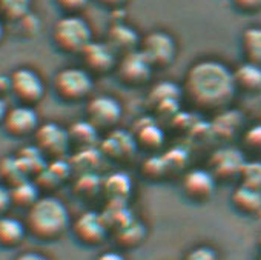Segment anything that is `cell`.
Listing matches in <instances>:
<instances>
[{
    "mask_svg": "<svg viewBox=\"0 0 261 260\" xmlns=\"http://www.w3.org/2000/svg\"><path fill=\"white\" fill-rule=\"evenodd\" d=\"M133 193V180L123 171L111 173L103 179V196L106 202H127Z\"/></svg>",
    "mask_w": 261,
    "mask_h": 260,
    "instance_id": "19",
    "label": "cell"
},
{
    "mask_svg": "<svg viewBox=\"0 0 261 260\" xmlns=\"http://www.w3.org/2000/svg\"><path fill=\"white\" fill-rule=\"evenodd\" d=\"M123 114L121 103L108 94L89 97L86 102V120H89L98 131H112Z\"/></svg>",
    "mask_w": 261,
    "mask_h": 260,
    "instance_id": "6",
    "label": "cell"
},
{
    "mask_svg": "<svg viewBox=\"0 0 261 260\" xmlns=\"http://www.w3.org/2000/svg\"><path fill=\"white\" fill-rule=\"evenodd\" d=\"M74 193L86 200L95 199L103 194V179H100L95 173H83L74 183Z\"/></svg>",
    "mask_w": 261,
    "mask_h": 260,
    "instance_id": "28",
    "label": "cell"
},
{
    "mask_svg": "<svg viewBox=\"0 0 261 260\" xmlns=\"http://www.w3.org/2000/svg\"><path fill=\"white\" fill-rule=\"evenodd\" d=\"M54 45L66 54H80L92 42L89 23L79 14H65L53 28Z\"/></svg>",
    "mask_w": 261,
    "mask_h": 260,
    "instance_id": "3",
    "label": "cell"
},
{
    "mask_svg": "<svg viewBox=\"0 0 261 260\" xmlns=\"http://www.w3.org/2000/svg\"><path fill=\"white\" fill-rule=\"evenodd\" d=\"M139 125L140 126L136 129V133H133L139 148L152 151L163 145V142H165L163 129L155 122L149 120V122H142Z\"/></svg>",
    "mask_w": 261,
    "mask_h": 260,
    "instance_id": "25",
    "label": "cell"
},
{
    "mask_svg": "<svg viewBox=\"0 0 261 260\" xmlns=\"http://www.w3.org/2000/svg\"><path fill=\"white\" fill-rule=\"evenodd\" d=\"M69 212L53 196L40 197L27 214V231L39 240H56L69 228Z\"/></svg>",
    "mask_w": 261,
    "mask_h": 260,
    "instance_id": "2",
    "label": "cell"
},
{
    "mask_svg": "<svg viewBox=\"0 0 261 260\" xmlns=\"http://www.w3.org/2000/svg\"><path fill=\"white\" fill-rule=\"evenodd\" d=\"M152 73V66L139 50L121 56L115 68V74L120 83L129 88H139L146 85L148 82H151Z\"/></svg>",
    "mask_w": 261,
    "mask_h": 260,
    "instance_id": "7",
    "label": "cell"
},
{
    "mask_svg": "<svg viewBox=\"0 0 261 260\" xmlns=\"http://www.w3.org/2000/svg\"><path fill=\"white\" fill-rule=\"evenodd\" d=\"M4 36H5V28H4V23L0 20V42L4 40Z\"/></svg>",
    "mask_w": 261,
    "mask_h": 260,
    "instance_id": "45",
    "label": "cell"
},
{
    "mask_svg": "<svg viewBox=\"0 0 261 260\" xmlns=\"http://www.w3.org/2000/svg\"><path fill=\"white\" fill-rule=\"evenodd\" d=\"M217 180L209 170H189L181 180V191L185 197L197 205L209 202L215 194Z\"/></svg>",
    "mask_w": 261,
    "mask_h": 260,
    "instance_id": "10",
    "label": "cell"
},
{
    "mask_svg": "<svg viewBox=\"0 0 261 260\" xmlns=\"http://www.w3.org/2000/svg\"><path fill=\"white\" fill-rule=\"evenodd\" d=\"M2 126L7 131V134L20 139L34 134L40 125H39V115L33 106L19 105L8 109Z\"/></svg>",
    "mask_w": 261,
    "mask_h": 260,
    "instance_id": "14",
    "label": "cell"
},
{
    "mask_svg": "<svg viewBox=\"0 0 261 260\" xmlns=\"http://www.w3.org/2000/svg\"><path fill=\"white\" fill-rule=\"evenodd\" d=\"M139 51L145 56L154 71L166 69L177 57V43L174 37L162 30H155L142 37Z\"/></svg>",
    "mask_w": 261,
    "mask_h": 260,
    "instance_id": "5",
    "label": "cell"
},
{
    "mask_svg": "<svg viewBox=\"0 0 261 260\" xmlns=\"http://www.w3.org/2000/svg\"><path fill=\"white\" fill-rule=\"evenodd\" d=\"M68 134L71 145H75L79 150L94 148L98 140V129L89 120L74 122L68 128Z\"/></svg>",
    "mask_w": 261,
    "mask_h": 260,
    "instance_id": "24",
    "label": "cell"
},
{
    "mask_svg": "<svg viewBox=\"0 0 261 260\" xmlns=\"http://www.w3.org/2000/svg\"><path fill=\"white\" fill-rule=\"evenodd\" d=\"M180 97H183L181 86L172 83L171 80H166V82H160L152 86V89L149 91V96H148V102H149V105H154L155 109L163 111L165 106L175 105Z\"/></svg>",
    "mask_w": 261,
    "mask_h": 260,
    "instance_id": "21",
    "label": "cell"
},
{
    "mask_svg": "<svg viewBox=\"0 0 261 260\" xmlns=\"http://www.w3.org/2000/svg\"><path fill=\"white\" fill-rule=\"evenodd\" d=\"M31 0H0V11L11 20H20L28 14Z\"/></svg>",
    "mask_w": 261,
    "mask_h": 260,
    "instance_id": "34",
    "label": "cell"
},
{
    "mask_svg": "<svg viewBox=\"0 0 261 260\" xmlns=\"http://www.w3.org/2000/svg\"><path fill=\"white\" fill-rule=\"evenodd\" d=\"M13 205L11 202V191L10 186L0 185V216H4V212Z\"/></svg>",
    "mask_w": 261,
    "mask_h": 260,
    "instance_id": "39",
    "label": "cell"
},
{
    "mask_svg": "<svg viewBox=\"0 0 261 260\" xmlns=\"http://www.w3.org/2000/svg\"><path fill=\"white\" fill-rule=\"evenodd\" d=\"M183 260H218V254L214 248L201 245L188 251Z\"/></svg>",
    "mask_w": 261,
    "mask_h": 260,
    "instance_id": "35",
    "label": "cell"
},
{
    "mask_svg": "<svg viewBox=\"0 0 261 260\" xmlns=\"http://www.w3.org/2000/svg\"><path fill=\"white\" fill-rule=\"evenodd\" d=\"M16 156L20 160V163L25 168V171H27L28 176L30 174H36L37 176L39 173H42L48 167L46 156L36 145H33V147H23Z\"/></svg>",
    "mask_w": 261,
    "mask_h": 260,
    "instance_id": "29",
    "label": "cell"
},
{
    "mask_svg": "<svg viewBox=\"0 0 261 260\" xmlns=\"http://www.w3.org/2000/svg\"><path fill=\"white\" fill-rule=\"evenodd\" d=\"M181 92L197 111L223 112L237 96L232 69L215 59L198 60L188 68Z\"/></svg>",
    "mask_w": 261,
    "mask_h": 260,
    "instance_id": "1",
    "label": "cell"
},
{
    "mask_svg": "<svg viewBox=\"0 0 261 260\" xmlns=\"http://www.w3.org/2000/svg\"><path fill=\"white\" fill-rule=\"evenodd\" d=\"M83 68L91 74H108L115 71L118 63L117 53L108 45V42H95L92 40L82 53H80Z\"/></svg>",
    "mask_w": 261,
    "mask_h": 260,
    "instance_id": "11",
    "label": "cell"
},
{
    "mask_svg": "<svg viewBox=\"0 0 261 260\" xmlns=\"http://www.w3.org/2000/svg\"><path fill=\"white\" fill-rule=\"evenodd\" d=\"M106 42L117 53V56L121 57L124 54L137 51L140 48L142 37L133 27L126 23H114L108 31Z\"/></svg>",
    "mask_w": 261,
    "mask_h": 260,
    "instance_id": "16",
    "label": "cell"
},
{
    "mask_svg": "<svg viewBox=\"0 0 261 260\" xmlns=\"http://www.w3.org/2000/svg\"><path fill=\"white\" fill-rule=\"evenodd\" d=\"M129 0H98V4L105 8L109 10H120L121 7H124Z\"/></svg>",
    "mask_w": 261,
    "mask_h": 260,
    "instance_id": "40",
    "label": "cell"
},
{
    "mask_svg": "<svg viewBox=\"0 0 261 260\" xmlns=\"http://www.w3.org/2000/svg\"><path fill=\"white\" fill-rule=\"evenodd\" d=\"M233 83L237 94L256 96L261 94V66L243 62L235 69H232Z\"/></svg>",
    "mask_w": 261,
    "mask_h": 260,
    "instance_id": "17",
    "label": "cell"
},
{
    "mask_svg": "<svg viewBox=\"0 0 261 260\" xmlns=\"http://www.w3.org/2000/svg\"><path fill=\"white\" fill-rule=\"evenodd\" d=\"M27 234V226L20 220L8 216H0V246L13 248L19 245Z\"/></svg>",
    "mask_w": 261,
    "mask_h": 260,
    "instance_id": "26",
    "label": "cell"
},
{
    "mask_svg": "<svg viewBox=\"0 0 261 260\" xmlns=\"http://www.w3.org/2000/svg\"><path fill=\"white\" fill-rule=\"evenodd\" d=\"M0 177L4 179V182H7L11 186L23 182L28 179V174L25 171V168L22 167L20 160L17 159V156H7L0 160Z\"/></svg>",
    "mask_w": 261,
    "mask_h": 260,
    "instance_id": "30",
    "label": "cell"
},
{
    "mask_svg": "<svg viewBox=\"0 0 261 260\" xmlns=\"http://www.w3.org/2000/svg\"><path fill=\"white\" fill-rule=\"evenodd\" d=\"M95 260H126L124 255L118 251H105Z\"/></svg>",
    "mask_w": 261,
    "mask_h": 260,
    "instance_id": "41",
    "label": "cell"
},
{
    "mask_svg": "<svg viewBox=\"0 0 261 260\" xmlns=\"http://www.w3.org/2000/svg\"><path fill=\"white\" fill-rule=\"evenodd\" d=\"M11 191V202L16 206L20 208H31L39 199V186L36 182H31L30 179L14 185L10 188Z\"/></svg>",
    "mask_w": 261,
    "mask_h": 260,
    "instance_id": "27",
    "label": "cell"
},
{
    "mask_svg": "<svg viewBox=\"0 0 261 260\" xmlns=\"http://www.w3.org/2000/svg\"><path fill=\"white\" fill-rule=\"evenodd\" d=\"M11 92L22 103L33 106L45 94V85L40 76L31 68H17L11 76Z\"/></svg>",
    "mask_w": 261,
    "mask_h": 260,
    "instance_id": "8",
    "label": "cell"
},
{
    "mask_svg": "<svg viewBox=\"0 0 261 260\" xmlns=\"http://www.w3.org/2000/svg\"><path fill=\"white\" fill-rule=\"evenodd\" d=\"M56 4L65 14H79L86 8L89 0H56Z\"/></svg>",
    "mask_w": 261,
    "mask_h": 260,
    "instance_id": "37",
    "label": "cell"
},
{
    "mask_svg": "<svg viewBox=\"0 0 261 260\" xmlns=\"http://www.w3.org/2000/svg\"><path fill=\"white\" fill-rule=\"evenodd\" d=\"M8 106H7V102L4 100V97H0V125L4 123V120H5V115H7V112H8Z\"/></svg>",
    "mask_w": 261,
    "mask_h": 260,
    "instance_id": "44",
    "label": "cell"
},
{
    "mask_svg": "<svg viewBox=\"0 0 261 260\" xmlns=\"http://www.w3.org/2000/svg\"><path fill=\"white\" fill-rule=\"evenodd\" d=\"M101 217L109 229V234H114L136 219L127 206V202H106V206L101 211Z\"/></svg>",
    "mask_w": 261,
    "mask_h": 260,
    "instance_id": "22",
    "label": "cell"
},
{
    "mask_svg": "<svg viewBox=\"0 0 261 260\" xmlns=\"http://www.w3.org/2000/svg\"><path fill=\"white\" fill-rule=\"evenodd\" d=\"M14 260H49L45 255L39 254V252H23L20 255H17Z\"/></svg>",
    "mask_w": 261,
    "mask_h": 260,
    "instance_id": "43",
    "label": "cell"
},
{
    "mask_svg": "<svg viewBox=\"0 0 261 260\" xmlns=\"http://www.w3.org/2000/svg\"><path fill=\"white\" fill-rule=\"evenodd\" d=\"M230 205L238 214L255 217L261 212V191L238 185L230 194Z\"/></svg>",
    "mask_w": 261,
    "mask_h": 260,
    "instance_id": "18",
    "label": "cell"
},
{
    "mask_svg": "<svg viewBox=\"0 0 261 260\" xmlns=\"http://www.w3.org/2000/svg\"><path fill=\"white\" fill-rule=\"evenodd\" d=\"M238 185L261 191V160L250 159L244 162L238 176Z\"/></svg>",
    "mask_w": 261,
    "mask_h": 260,
    "instance_id": "32",
    "label": "cell"
},
{
    "mask_svg": "<svg viewBox=\"0 0 261 260\" xmlns=\"http://www.w3.org/2000/svg\"><path fill=\"white\" fill-rule=\"evenodd\" d=\"M230 5L235 8V11L252 16L261 11V0H230Z\"/></svg>",
    "mask_w": 261,
    "mask_h": 260,
    "instance_id": "36",
    "label": "cell"
},
{
    "mask_svg": "<svg viewBox=\"0 0 261 260\" xmlns=\"http://www.w3.org/2000/svg\"><path fill=\"white\" fill-rule=\"evenodd\" d=\"M17 22H20V25H22V30H25L27 31V34H30V36H33V34H37V31H39V27H40V22H39V19L36 17V16H33L31 13H28V14H25L20 20H17Z\"/></svg>",
    "mask_w": 261,
    "mask_h": 260,
    "instance_id": "38",
    "label": "cell"
},
{
    "mask_svg": "<svg viewBox=\"0 0 261 260\" xmlns=\"http://www.w3.org/2000/svg\"><path fill=\"white\" fill-rule=\"evenodd\" d=\"M241 145H243V154H249L253 159L261 156V123L246 129L241 136Z\"/></svg>",
    "mask_w": 261,
    "mask_h": 260,
    "instance_id": "33",
    "label": "cell"
},
{
    "mask_svg": "<svg viewBox=\"0 0 261 260\" xmlns=\"http://www.w3.org/2000/svg\"><path fill=\"white\" fill-rule=\"evenodd\" d=\"M112 235H114L115 243L120 248L134 249V248L140 246L143 243V240L146 239V228L140 220L134 219L127 225H124L123 228H120L118 231H115Z\"/></svg>",
    "mask_w": 261,
    "mask_h": 260,
    "instance_id": "23",
    "label": "cell"
},
{
    "mask_svg": "<svg viewBox=\"0 0 261 260\" xmlns=\"http://www.w3.org/2000/svg\"><path fill=\"white\" fill-rule=\"evenodd\" d=\"M243 62L261 66V27L253 25L243 30L240 37Z\"/></svg>",
    "mask_w": 261,
    "mask_h": 260,
    "instance_id": "20",
    "label": "cell"
},
{
    "mask_svg": "<svg viewBox=\"0 0 261 260\" xmlns=\"http://www.w3.org/2000/svg\"><path fill=\"white\" fill-rule=\"evenodd\" d=\"M103 154L100 150L94 148H85V150H79L77 154L71 159V167L79 168L80 174L83 173H94V170L98 167L100 160H101Z\"/></svg>",
    "mask_w": 261,
    "mask_h": 260,
    "instance_id": "31",
    "label": "cell"
},
{
    "mask_svg": "<svg viewBox=\"0 0 261 260\" xmlns=\"http://www.w3.org/2000/svg\"><path fill=\"white\" fill-rule=\"evenodd\" d=\"M36 147L51 159H60L66 154L71 142L68 129L62 128L57 123H43L34 133Z\"/></svg>",
    "mask_w": 261,
    "mask_h": 260,
    "instance_id": "9",
    "label": "cell"
},
{
    "mask_svg": "<svg viewBox=\"0 0 261 260\" xmlns=\"http://www.w3.org/2000/svg\"><path fill=\"white\" fill-rule=\"evenodd\" d=\"M54 89L57 96L65 102H82L89 99L94 89L92 74L79 66L63 68L54 77Z\"/></svg>",
    "mask_w": 261,
    "mask_h": 260,
    "instance_id": "4",
    "label": "cell"
},
{
    "mask_svg": "<svg viewBox=\"0 0 261 260\" xmlns=\"http://www.w3.org/2000/svg\"><path fill=\"white\" fill-rule=\"evenodd\" d=\"M75 239L86 246H98L109 235V229L101 217V212L86 211L80 214L72 223Z\"/></svg>",
    "mask_w": 261,
    "mask_h": 260,
    "instance_id": "12",
    "label": "cell"
},
{
    "mask_svg": "<svg viewBox=\"0 0 261 260\" xmlns=\"http://www.w3.org/2000/svg\"><path fill=\"white\" fill-rule=\"evenodd\" d=\"M137 148L139 147L134 134L126 133L124 129H112L106 133L105 139L101 140L100 151L103 157H108L114 162H126L134 157Z\"/></svg>",
    "mask_w": 261,
    "mask_h": 260,
    "instance_id": "15",
    "label": "cell"
},
{
    "mask_svg": "<svg viewBox=\"0 0 261 260\" xmlns=\"http://www.w3.org/2000/svg\"><path fill=\"white\" fill-rule=\"evenodd\" d=\"M259 260H261V258H259Z\"/></svg>",
    "mask_w": 261,
    "mask_h": 260,
    "instance_id": "46",
    "label": "cell"
},
{
    "mask_svg": "<svg viewBox=\"0 0 261 260\" xmlns=\"http://www.w3.org/2000/svg\"><path fill=\"white\" fill-rule=\"evenodd\" d=\"M7 92H11V77L0 76V97H4Z\"/></svg>",
    "mask_w": 261,
    "mask_h": 260,
    "instance_id": "42",
    "label": "cell"
},
{
    "mask_svg": "<svg viewBox=\"0 0 261 260\" xmlns=\"http://www.w3.org/2000/svg\"><path fill=\"white\" fill-rule=\"evenodd\" d=\"M246 159L243 151L235 148H220L217 150L209 160V171L218 182H232L238 180L240 171Z\"/></svg>",
    "mask_w": 261,
    "mask_h": 260,
    "instance_id": "13",
    "label": "cell"
}]
</instances>
